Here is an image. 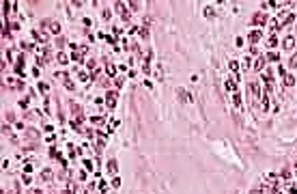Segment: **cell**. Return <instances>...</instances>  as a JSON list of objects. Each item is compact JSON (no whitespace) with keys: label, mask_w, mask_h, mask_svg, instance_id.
Segmentation results:
<instances>
[{"label":"cell","mask_w":297,"mask_h":194,"mask_svg":"<svg viewBox=\"0 0 297 194\" xmlns=\"http://www.w3.org/2000/svg\"><path fill=\"white\" fill-rule=\"evenodd\" d=\"M116 11L123 15V19H127V17H129V13L125 11V5H123V2H116Z\"/></svg>","instance_id":"6da1fadb"},{"label":"cell","mask_w":297,"mask_h":194,"mask_svg":"<svg viewBox=\"0 0 297 194\" xmlns=\"http://www.w3.org/2000/svg\"><path fill=\"white\" fill-rule=\"evenodd\" d=\"M265 19H267V17H265L263 13H256V15H254V24H256V26H263Z\"/></svg>","instance_id":"7a4b0ae2"},{"label":"cell","mask_w":297,"mask_h":194,"mask_svg":"<svg viewBox=\"0 0 297 194\" xmlns=\"http://www.w3.org/2000/svg\"><path fill=\"white\" fill-rule=\"evenodd\" d=\"M177 95H179L183 102H192V97L187 95V91H185V88H179V91H177Z\"/></svg>","instance_id":"3957f363"},{"label":"cell","mask_w":297,"mask_h":194,"mask_svg":"<svg viewBox=\"0 0 297 194\" xmlns=\"http://www.w3.org/2000/svg\"><path fill=\"white\" fill-rule=\"evenodd\" d=\"M106 102H108V108H114V102H116V95H114V93H110V95L106 97Z\"/></svg>","instance_id":"277c9868"},{"label":"cell","mask_w":297,"mask_h":194,"mask_svg":"<svg viewBox=\"0 0 297 194\" xmlns=\"http://www.w3.org/2000/svg\"><path fill=\"white\" fill-rule=\"evenodd\" d=\"M41 179H43V181H50V179H52V170H50V168L41 170Z\"/></svg>","instance_id":"5b68a950"},{"label":"cell","mask_w":297,"mask_h":194,"mask_svg":"<svg viewBox=\"0 0 297 194\" xmlns=\"http://www.w3.org/2000/svg\"><path fill=\"white\" fill-rule=\"evenodd\" d=\"M284 84H286V86H293V84H295V76L286 73V76H284Z\"/></svg>","instance_id":"8992f818"},{"label":"cell","mask_w":297,"mask_h":194,"mask_svg":"<svg viewBox=\"0 0 297 194\" xmlns=\"http://www.w3.org/2000/svg\"><path fill=\"white\" fill-rule=\"evenodd\" d=\"M293 45H295V39H293V37L284 39V48H286V50H293Z\"/></svg>","instance_id":"52a82bcc"},{"label":"cell","mask_w":297,"mask_h":194,"mask_svg":"<svg viewBox=\"0 0 297 194\" xmlns=\"http://www.w3.org/2000/svg\"><path fill=\"white\" fill-rule=\"evenodd\" d=\"M258 39H261V33H258V30H254V33L250 35V41H252V43H258Z\"/></svg>","instance_id":"ba28073f"},{"label":"cell","mask_w":297,"mask_h":194,"mask_svg":"<svg viewBox=\"0 0 297 194\" xmlns=\"http://www.w3.org/2000/svg\"><path fill=\"white\" fill-rule=\"evenodd\" d=\"M7 84H9V86H17V88H22V82H17L15 78H9V80H7Z\"/></svg>","instance_id":"9c48e42d"},{"label":"cell","mask_w":297,"mask_h":194,"mask_svg":"<svg viewBox=\"0 0 297 194\" xmlns=\"http://www.w3.org/2000/svg\"><path fill=\"white\" fill-rule=\"evenodd\" d=\"M263 65H265V60H263V58H258L256 63H254V69H256V71H261V69H263Z\"/></svg>","instance_id":"30bf717a"},{"label":"cell","mask_w":297,"mask_h":194,"mask_svg":"<svg viewBox=\"0 0 297 194\" xmlns=\"http://www.w3.org/2000/svg\"><path fill=\"white\" fill-rule=\"evenodd\" d=\"M108 170H110V173H116V162H110V164H108Z\"/></svg>","instance_id":"8fae6325"},{"label":"cell","mask_w":297,"mask_h":194,"mask_svg":"<svg viewBox=\"0 0 297 194\" xmlns=\"http://www.w3.org/2000/svg\"><path fill=\"white\" fill-rule=\"evenodd\" d=\"M228 67L233 69V71H237V69H239V63H237V60H230V63H228Z\"/></svg>","instance_id":"7c38bea8"},{"label":"cell","mask_w":297,"mask_h":194,"mask_svg":"<svg viewBox=\"0 0 297 194\" xmlns=\"http://www.w3.org/2000/svg\"><path fill=\"white\" fill-rule=\"evenodd\" d=\"M235 104H237V106H239V108H241V95H239V93H237V91H235Z\"/></svg>","instance_id":"4fadbf2b"},{"label":"cell","mask_w":297,"mask_h":194,"mask_svg":"<svg viewBox=\"0 0 297 194\" xmlns=\"http://www.w3.org/2000/svg\"><path fill=\"white\" fill-rule=\"evenodd\" d=\"M226 88H228V91H233V93H235V82H233V80H228V82H226Z\"/></svg>","instance_id":"5bb4252c"},{"label":"cell","mask_w":297,"mask_h":194,"mask_svg":"<svg viewBox=\"0 0 297 194\" xmlns=\"http://www.w3.org/2000/svg\"><path fill=\"white\" fill-rule=\"evenodd\" d=\"M267 43L271 45V48H276V45H278V39H276V37H271V39H269V41H267Z\"/></svg>","instance_id":"9a60e30c"},{"label":"cell","mask_w":297,"mask_h":194,"mask_svg":"<svg viewBox=\"0 0 297 194\" xmlns=\"http://www.w3.org/2000/svg\"><path fill=\"white\" fill-rule=\"evenodd\" d=\"M67 60H69V58L65 56V54H58V63H63V65H65V63H67Z\"/></svg>","instance_id":"2e32d148"},{"label":"cell","mask_w":297,"mask_h":194,"mask_svg":"<svg viewBox=\"0 0 297 194\" xmlns=\"http://www.w3.org/2000/svg\"><path fill=\"white\" fill-rule=\"evenodd\" d=\"M114 71H116V67H114V65H108V73H110V76H114Z\"/></svg>","instance_id":"e0dca14e"},{"label":"cell","mask_w":297,"mask_h":194,"mask_svg":"<svg viewBox=\"0 0 297 194\" xmlns=\"http://www.w3.org/2000/svg\"><path fill=\"white\" fill-rule=\"evenodd\" d=\"M65 86H67L69 91H73V82H71V80H65Z\"/></svg>","instance_id":"ac0fdd59"},{"label":"cell","mask_w":297,"mask_h":194,"mask_svg":"<svg viewBox=\"0 0 297 194\" xmlns=\"http://www.w3.org/2000/svg\"><path fill=\"white\" fill-rule=\"evenodd\" d=\"M267 58H269V60H278V54H276V52H269Z\"/></svg>","instance_id":"d6986e66"},{"label":"cell","mask_w":297,"mask_h":194,"mask_svg":"<svg viewBox=\"0 0 297 194\" xmlns=\"http://www.w3.org/2000/svg\"><path fill=\"white\" fill-rule=\"evenodd\" d=\"M205 15L207 17H213V9H205Z\"/></svg>","instance_id":"ffe728a7"},{"label":"cell","mask_w":297,"mask_h":194,"mask_svg":"<svg viewBox=\"0 0 297 194\" xmlns=\"http://www.w3.org/2000/svg\"><path fill=\"white\" fill-rule=\"evenodd\" d=\"M30 194H43V192H41V190H32Z\"/></svg>","instance_id":"44dd1931"},{"label":"cell","mask_w":297,"mask_h":194,"mask_svg":"<svg viewBox=\"0 0 297 194\" xmlns=\"http://www.w3.org/2000/svg\"><path fill=\"white\" fill-rule=\"evenodd\" d=\"M295 170H297V164H295Z\"/></svg>","instance_id":"7402d4cb"}]
</instances>
